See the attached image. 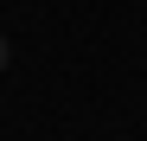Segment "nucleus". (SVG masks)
I'll return each instance as SVG.
<instances>
[{
  "instance_id": "1",
  "label": "nucleus",
  "mask_w": 147,
  "mask_h": 141,
  "mask_svg": "<svg viewBox=\"0 0 147 141\" xmlns=\"http://www.w3.org/2000/svg\"><path fill=\"white\" fill-rule=\"evenodd\" d=\"M7 58H13V52H7V39H0V70H7Z\"/></svg>"
}]
</instances>
